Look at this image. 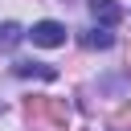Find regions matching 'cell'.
<instances>
[{
    "label": "cell",
    "mask_w": 131,
    "mask_h": 131,
    "mask_svg": "<svg viewBox=\"0 0 131 131\" xmlns=\"http://www.w3.org/2000/svg\"><path fill=\"white\" fill-rule=\"evenodd\" d=\"M82 45H90V49H111V45H115V37H111L106 29H90V33L82 37Z\"/></svg>",
    "instance_id": "5"
},
{
    "label": "cell",
    "mask_w": 131,
    "mask_h": 131,
    "mask_svg": "<svg viewBox=\"0 0 131 131\" xmlns=\"http://www.w3.org/2000/svg\"><path fill=\"white\" fill-rule=\"evenodd\" d=\"M25 37H33V45H41V49H57V45H66V25L61 20H37Z\"/></svg>",
    "instance_id": "1"
},
{
    "label": "cell",
    "mask_w": 131,
    "mask_h": 131,
    "mask_svg": "<svg viewBox=\"0 0 131 131\" xmlns=\"http://www.w3.org/2000/svg\"><path fill=\"white\" fill-rule=\"evenodd\" d=\"M12 74H16V78H45V82L57 78V70H53V66H41V61H16Z\"/></svg>",
    "instance_id": "3"
},
{
    "label": "cell",
    "mask_w": 131,
    "mask_h": 131,
    "mask_svg": "<svg viewBox=\"0 0 131 131\" xmlns=\"http://www.w3.org/2000/svg\"><path fill=\"white\" fill-rule=\"evenodd\" d=\"M90 12H94V20H102V29L119 25V16H123V8L115 0H90Z\"/></svg>",
    "instance_id": "2"
},
{
    "label": "cell",
    "mask_w": 131,
    "mask_h": 131,
    "mask_svg": "<svg viewBox=\"0 0 131 131\" xmlns=\"http://www.w3.org/2000/svg\"><path fill=\"white\" fill-rule=\"evenodd\" d=\"M25 41V29L16 25V20H0V53H8V49H16Z\"/></svg>",
    "instance_id": "4"
}]
</instances>
